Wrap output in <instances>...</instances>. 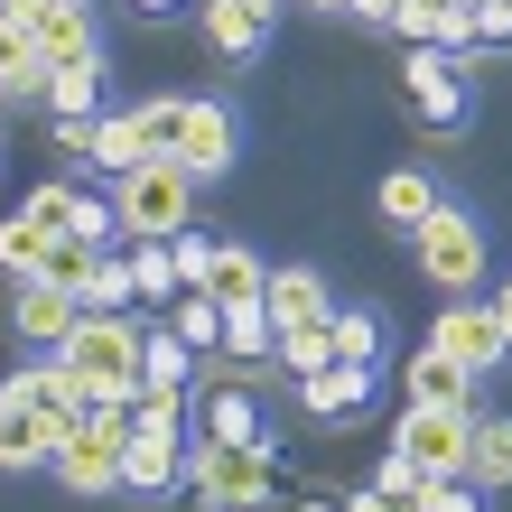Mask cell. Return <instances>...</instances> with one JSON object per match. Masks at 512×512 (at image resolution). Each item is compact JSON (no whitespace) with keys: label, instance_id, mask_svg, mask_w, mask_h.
I'll return each mask as SVG.
<instances>
[{"label":"cell","instance_id":"cell-1","mask_svg":"<svg viewBox=\"0 0 512 512\" xmlns=\"http://www.w3.org/2000/svg\"><path fill=\"white\" fill-rule=\"evenodd\" d=\"M140 336H149V308L140 317L131 308H84L75 336L56 345L75 364V382H84V401H94V410H131L140 401Z\"/></svg>","mask_w":512,"mask_h":512},{"label":"cell","instance_id":"cell-2","mask_svg":"<svg viewBox=\"0 0 512 512\" xmlns=\"http://www.w3.org/2000/svg\"><path fill=\"white\" fill-rule=\"evenodd\" d=\"M103 196H112V224H122V243H177V233L196 224V177L177 168V159L122 168Z\"/></svg>","mask_w":512,"mask_h":512},{"label":"cell","instance_id":"cell-3","mask_svg":"<svg viewBox=\"0 0 512 512\" xmlns=\"http://www.w3.org/2000/svg\"><path fill=\"white\" fill-rule=\"evenodd\" d=\"M187 494L205 512H261L270 494H280V457L261 447H215V438H187Z\"/></svg>","mask_w":512,"mask_h":512},{"label":"cell","instance_id":"cell-4","mask_svg":"<svg viewBox=\"0 0 512 512\" xmlns=\"http://www.w3.org/2000/svg\"><path fill=\"white\" fill-rule=\"evenodd\" d=\"M122 457H131V410H84L66 438H56L47 475L66 494H122Z\"/></svg>","mask_w":512,"mask_h":512},{"label":"cell","instance_id":"cell-5","mask_svg":"<svg viewBox=\"0 0 512 512\" xmlns=\"http://www.w3.org/2000/svg\"><path fill=\"white\" fill-rule=\"evenodd\" d=\"M410 252H419V280H429L438 298H475L485 289V224H475L466 205L438 196V215L410 233Z\"/></svg>","mask_w":512,"mask_h":512},{"label":"cell","instance_id":"cell-6","mask_svg":"<svg viewBox=\"0 0 512 512\" xmlns=\"http://www.w3.org/2000/svg\"><path fill=\"white\" fill-rule=\"evenodd\" d=\"M429 345L447 354V364H466L475 382L512 364V345H503V326H494V308H485V298H438V326H429Z\"/></svg>","mask_w":512,"mask_h":512},{"label":"cell","instance_id":"cell-7","mask_svg":"<svg viewBox=\"0 0 512 512\" xmlns=\"http://www.w3.org/2000/svg\"><path fill=\"white\" fill-rule=\"evenodd\" d=\"M466 438L475 410H438V401H401V429H391V447H410L429 475H466Z\"/></svg>","mask_w":512,"mask_h":512},{"label":"cell","instance_id":"cell-8","mask_svg":"<svg viewBox=\"0 0 512 512\" xmlns=\"http://www.w3.org/2000/svg\"><path fill=\"white\" fill-rule=\"evenodd\" d=\"M19 28H28V47L47 56V66H75V56H103V38H94V10L84 0H0Z\"/></svg>","mask_w":512,"mask_h":512},{"label":"cell","instance_id":"cell-9","mask_svg":"<svg viewBox=\"0 0 512 512\" xmlns=\"http://www.w3.org/2000/svg\"><path fill=\"white\" fill-rule=\"evenodd\" d=\"M0 391H19V401L38 410V419H47L56 438H66L75 419L94 410V401H84V382H75V364H66V354H28V364H19L10 382H0Z\"/></svg>","mask_w":512,"mask_h":512},{"label":"cell","instance_id":"cell-10","mask_svg":"<svg viewBox=\"0 0 512 512\" xmlns=\"http://www.w3.org/2000/svg\"><path fill=\"white\" fill-rule=\"evenodd\" d=\"M233 140H243V131H233V112H224V103H205V94H187V112H177V149H168V159L205 187V177H224V168H233Z\"/></svg>","mask_w":512,"mask_h":512},{"label":"cell","instance_id":"cell-11","mask_svg":"<svg viewBox=\"0 0 512 512\" xmlns=\"http://www.w3.org/2000/svg\"><path fill=\"white\" fill-rule=\"evenodd\" d=\"M75 317H84V298H66L56 280H10V336L28 354H56L75 336Z\"/></svg>","mask_w":512,"mask_h":512},{"label":"cell","instance_id":"cell-12","mask_svg":"<svg viewBox=\"0 0 512 512\" xmlns=\"http://www.w3.org/2000/svg\"><path fill=\"white\" fill-rule=\"evenodd\" d=\"M401 84H410L419 122H438V131L466 122V66H457L447 47H410V56H401Z\"/></svg>","mask_w":512,"mask_h":512},{"label":"cell","instance_id":"cell-13","mask_svg":"<svg viewBox=\"0 0 512 512\" xmlns=\"http://www.w3.org/2000/svg\"><path fill=\"white\" fill-rule=\"evenodd\" d=\"M261 308H270V326H326L336 317V289H326V270H308V261H270V289H261Z\"/></svg>","mask_w":512,"mask_h":512},{"label":"cell","instance_id":"cell-14","mask_svg":"<svg viewBox=\"0 0 512 512\" xmlns=\"http://www.w3.org/2000/svg\"><path fill=\"white\" fill-rule=\"evenodd\" d=\"M270 19H280V0H205V47L233 56V66H252V56L270 47Z\"/></svg>","mask_w":512,"mask_h":512},{"label":"cell","instance_id":"cell-15","mask_svg":"<svg viewBox=\"0 0 512 512\" xmlns=\"http://www.w3.org/2000/svg\"><path fill=\"white\" fill-rule=\"evenodd\" d=\"M196 438H215V447H261L270 438V419L243 382H205V401H196Z\"/></svg>","mask_w":512,"mask_h":512},{"label":"cell","instance_id":"cell-16","mask_svg":"<svg viewBox=\"0 0 512 512\" xmlns=\"http://www.w3.org/2000/svg\"><path fill=\"white\" fill-rule=\"evenodd\" d=\"M159 149H149V131H140V103H103L94 112V159L84 168H103V177H122V168H149Z\"/></svg>","mask_w":512,"mask_h":512},{"label":"cell","instance_id":"cell-17","mask_svg":"<svg viewBox=\"0 0 512 512\" xmlns=\"http://www.w3.org/2000/svg\"><path fill=\"white\" fill-rule=\"evenodd\" d=\"M401 401H438V410H475V373H466V364H447L438 345H419L410 364H401Z\"/></svg>","mask_w":512,"mask_h":512},{"label":"cell","instance_id":"cell-18","mask_svg":"<svg viewBox=\"0 0 512 512\" xmlns=\"http://www.w3.org/2000/svg\"><path fill=\"white\" fill-rule=\"evenodd\" d=\"M289 391H298V410H308V419H354V410L373 401V373L364 364H326V373H298Z\"/></svg>","mask_w":512,"mask_h":512},{"label":"cell","instance_id":"cell-19","mask_svg":"<svg viewBox=\"0 0 512 512\" xmlns=\"http://www.w3.org/2000/svg\"><path fill=\"white\" fill-rule=\"evenodd\" d=\"M47 457H56V429L19 401V391H0V475H28V466H47Z\"/></svg>","mask_w":512,"mask_h":512},{"label":"cell","instance_id":"cell-20","mask_svg":"<svg viewBox=\"0 0 512 512\" xmlns=\"http://www.w3.org/2000/svg\"><path fill=\"white\" fill-rule=\"evenodd\" d=\"M177 485H187V438H140V429H131L122 494H177Z\"/></svg>","mask_w":512,"mask_h":512},{"label":"cell","instance_id":"cell-21","mask_svg":"<svg viewBox=\"0 0 512 512\" xmlns=\"http://www.w3.org/2000/svg\"><path fill=\"white\" fill-rule=\"evenodd\" d=\"M373 215H382L391 233H419V224L438 215V177H429V168H391L382 187H373Z\"/></svg>","mask_w":512,"mask_h":512},{"label":"cell","instance_id":"cell-22","mask_svg":"<svg viewBox=\"0 0 512 512\" xmlns=\"http://www.w3.org/2000/svg\"><path fill=\"white\" fill-rule=\"evenodd\" d=\"M205 364H215V354H196V345L177 336L159 308H149V336H140V382H187V391H196V373H205Z\"/></svg>","mask_w":512,"mask_h":512},{"label":"cell","instance_id":"cell-23","mask_svg":"<svg viewBox=\"0 0 512 512\" xmlns=\"http://www.w3.org/2000/svg\"><path fill=\"white\" fill-rule=\"evenodd\" d=\"M205 289L224 298V308H261V289H270V261L252 243H215V270H205Z\"/></svg>","mask_w":512,"mask_h":512},{"label":"cell","instance_id":"cell-24","mask_svg":"<svg viewBox=\"0 0 512 512\" xmlns=\"http://www.w3.org/2000/svg\"><path fill=\"white\" fill-rule=\"evenodd\" d=\"M47 112H56V122H94V112H103V56L47 66Z\"/></svg>","mask_w":512,"mask_h":512},{"label":"cell","instance_id":"cell-25","mask_svg":"<svg viewBox=\"0 0 512 512\" xmlns=\"http://www.w3.org/2000/svg\"><path fill=\"white\" fill-rule=\"evenodd\" d=\"M466 485H475V494H503V485H512V419H485V410H475V438H466Z\"/></svg>","mask_w":512,"mask_h":512},{"label":"cell","instance_id":"cell-26","mask_svg":"<svg viewBox=\"0 0 512 512\" xmlns=\"http://www.w3.org/2000/svg\"><path fill=\"white\" fill-rule=\"evenodd\" d=\"M131 429H140V438H196L187 382H140V401H131Z\"/></svg>","mask_w":512,"mask_h":512},{"label":"cell","instance_id":"cell-27","mask_svg":"<svg viewBox=\"0 0 512 512\" xmlns=\"http://www.w3.org/2000/svg\"><path fill=\"white\" fill-rule=\"evenodd\" d=\"M112 243H103V233H56V243H47V261H38V280H56V289H66V298H84V280H94V261H103Z\"/></svg>","mask_w":512,"mask_h":512},{"label":"cell","instance_id":"cell-28","mask_svg":"<svg viewBox=\"0 0 512 512\" xmlns=\"http://www.w3.org/2000/svg\"><path fill=\"white\" fill-rule=\"evenodd\" d=\"M159 317H168L196 354H224V298H215V289H187V298H177V308H159Z\"/></svg>","mask_w":512,"mask_h":512},{"label":"cell","instance_id":"cell-29","mask_svg":"<svg viewBox=\"0 0 512 512\" xmlns=\"http://www.w3.org/2000/svg\"><path fill=\"white\" fill-rule=\"evenodd\" d=\"M326 336H336V364L382 373V317L373 308H336V317H326Z\"/></svg>","mask_w":512,"mask_h":512},{"label":"cell","instance_id":"cell-30","mask_svg":"<svg viewBox=\"0 0 512 512\" xmlns=\"http://www.w3.org/2000/svg\"><path fill=\"white\" fill-rule=\"evenodd\" d=\"M131 280H140V308H177L187 280H177V252L168 243H131Z\"/></svg>","mask_w":512,"mask_h":512},{"label":"cell","instance_id":"cell-31","mask_svg":"<svg viewBox=\"0 0 512 512\" xmlns=\"http://www.w3.org/2000/svg\"><path fill=\"white\" fill-rule=\"evenodd\" d=\"M47 243H56V233H47L38 215H10V224H0V280H38Z\"/></svg>","mask_w":512,"mask_h":512},{"label":"cell","instance_id":"cell-32","mask_svg":"<svg viewBox=\"0 0 512 512\" xmlns=\"http://www.w3.org/2000/svg\"><path fill=\"white\" fill-rule=\"evenodd\" d=\"M373 485H382L391 503H401V512H429V485H438V475L419 466L410 447H382V466H373Z\"/></svg>","mask_w":512,"mask_h":512},{"label":"cell","instance_id":"cell-33","mask_svg":"<svg viewBox=\"0 0 512 512\" xmlns=\"http://www.w3.org/2000/svg\"><path fill=\"white\" fill-rule=\"evenodd\" d=\"M326 364H336V336H326V326H289V336H280V354H270V373H326Z\"/></svg>","mask_w":512,"mask_h":512},{"label":"cell","instance_id":"cell-34","mask_svg":"<svg viewBox=\"0 0 512 512\" xmlns=\"http://www.w3.org/2000/svg\"><path fill=\"white\" fill-rule=\"evenodd\" d=\"M140 298V280H131V243H112L103 261H94V280H84V308H131Z\"/></svg>","mask_w":512,"mask_h":512},{"label":"cell","instance_id":"cell-35","mask_svg":"<svg viewBox=\"0 0 512 512\" xmlns=\"http://www.w3.org/2000/svg\"><path fill=\"white\" fill-rule=\"evenodd\" d=\"M75 196H84V187H66V177H47V187H28V196H19V215H38L47 233H66V224H75Z\"/></svg>","mask_w":512,"mask_h":512},{"label":"cell","instance_id":"cell-36","mask_svg":"<svg viewBox=\"0 0 512 512\" xmlns=\"http://www.w3.org/2000/svg\"><path fill=\"white\" fill-rule=\"evenodd\" d=\"M168 252H177V280H187V289H205V270H215V243H205V233L187 224V233H177Z\"/></svg>","mask_w":512,"mask_h":512},{"label":"cell","instance_id":"cell-37","mask_svg":"<svg viewBox=\"0 0 512 512\" xmlns=\"http://www.w3.org/2000/svg\"><path fill=\"white\" fill-rule=\"evenodd\" d=\"M475 47H512V0H475Z\"/></svg>","mask_w":512,"mask_h":512},{"label":"cell","instance_id":"cell-38","mask_svg":"<svg viewBox=\"0 0 512 512\" xmlns=\"http://www.w3.org/2000/svg\"><path fill=\"white\" fill-rule=\"evenodd\" d=\"M429 512H485V494H475L466 475H438V485H429Z\"/></svg>","mask_w":512,"mask_h":512},{"label":"cell","instance_id":"cell-39","mask_svg":"<svg viewBox=\"0 0 512 512\" xmlns=\"http://www.w3.org/2000/svg\"><path fill=\"white\" fill-rule=\"evenodd\" d=\"M56 149L66 159H94V122H56Z\"/></svg>","mask_w":512,"mask_h":512},{"label":"cell","instance_id":"cell-40","mask_svg":"<svg viewBox=\"0 0 512 512\" xmlns=\"http://www.w3.org/2000/svg\"><path fill=\"white\" fill-rule=\"evenodd\" d=\"M345 512H401V503H391L382 485H354V494H345Z\"/></svg>","mask_w":512,"mask_h":512},{"label":"cell","instance_id":"cell-41","mask_svg":"<svg viewBox=\"0 0 512 512\" xmlns=\"http://www.w3.org/2000/svg\"><path fill=\"white\" fill-rule=\"evenodd\" d=\"M485 308H494V326H503V345H512V280H503V289L485 298Z\"/></svg>","mask_w":512,"mask_h":512},{"label":"cell","instance_id":"cell-42","mask_svg":"<svg viewBox=\"0 0 512 512\" xmlns=\"http://www.w3.org/2000/svg\"><path fill=\"white\" fill-rule=\"evenodd\" d=\"M131 10H140V19H168V10H177V0H131Z\"/></svg>","mask_w":512,"mask_h":512},{"label":"cell","instance_id":"cell-43","mask_svg":"<svg viewBox=\"0 0 512 512\" xmlns=\"http://www.w3.org/2000/svg\"><path fill=\"white\" fill-rule=\"evenodd\" d=\"M289 512H345V503H317V494H298V503H289Z\"/></svg>","mask_w":512,"mask_h":512},{"label":"cell","instance_id":"cell-44","mask_svg":"<svg viewBox=\"0 0 512 512\" xmlns=\"http://www.w3.org/2000/svg\"><path fill=\"white\" fill-rule=\"evenodd\" d=\"M298 10H354V0H298Z\"/></svg>","mask_w":512,"mask_h":512},{"label":"cell","instance_id":"cell-45","mask_svg":"<svg viewBox=\"0 0 512 512\" xmlns=\"http://www.w3.org/2000/svg\"><path fill=\"white\" fill-rule=\"evenodd\" d=\"M447 10H475V0H447Z\"/></svg>","mask_w":512,"mask_h":512}]
</instances>
